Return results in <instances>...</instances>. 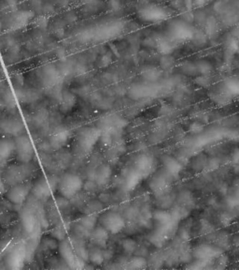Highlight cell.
Listing matches in <instances>:
<instances>
[{"label":"cell","mask_w":239,"mask_h":270,"mask_svg":"<svg viewBox=\"0 0 239 270\" xmlns=\"http://www.w3.org/2000/svg\"><path fill=\"white\" fill-rule=\"evenodd\" d=\"M138 19L145 24L156 25L168 21L170 13L168 9L159 4H146L137 11Z\"/></svg>","instance_id":"6da1fadb"},{"label":"cell","mask_w":239,"mask_h":270,"mask_svg":"<svg viewBox=\"0 0 239 270\" xmlns=\"http://www.w3.org/2000/svg\"><path fill=\"white\" fill-rule=\"evenodd\" d=\"M84 187L83 178L75 174L67 173L60 179L58 191L60 194L67 199L76 196Z\"/></svg>","instance_id":"7a4b0ae2"},{"label":"cell","mask_w":239,"mask_h":270,"mask_svg":"<svg viewBox=\"0 0 239 270\" xmlns=\"http://www.w3.org/2000/svg\"><path fill=\"white\" fill-rule=\"evenodd\" d=\"M59 251L61 256L65 262L69 266V268L74 270H80L84 268V260L80 252L76 250V247L72 241L66 239L61 242L59 246Z\"/></svg>","instance_id":"3957f363"},{"label":"cell","mask_w":239,"mask_h":270,"mask_svg":"<svg viewBox=\"0 0 239 270\" xmlns=\"http://www.w3.org/2000/svg\"><path fill=\"white\" fill-rule=\"evenodd\" d=\"M14 142L17 160L24 164H26L33 160L35 154L34 147L30 138L27 135H21L17 136Z\"/></svg>","instance_id":"277c9868"},{"label":"cell","mask_w":239,"mask_h":270,"mask_svg":"<svg viewBox=\"0 0 239 270\" xmlns=\"http://www.w3.org/2000/svg\"><path fill=\"white\" fill-rule=\"evenodd\" d=\"M101 138V130L98 128H85L82 130L78 137L77 143L80 149L84 153H88L93 150L96 143Z\"/></svg>","instance_id":"5b68a950"},{"label":"cell","mask_w":239,"mask_h":270,"mask_svg":"<svg viewBox=\"0 0 239 270\" xmlns=\"http://www.w3.org/2000/svg\"><path fill=\"white\" fill-rule=\"evenodd\" d=\"M99 221L100 225L112 234H118L125 228L124 218L115 211H107L103 213Z\"/></svg>","instance_id":"8992f818"},{"label":"cell","mask_w":239,"mask_h":270,"mask_svg":"<svg viewBox=\"0 0 239 270\" xmlns=\"http://www.w3.org/2000/svg\"><path fill=\"white\" fill-rule=\"evenodd\" d=\"M194 36V29L184 21L176 20L168 25V38L172 40L186 41Z\"/></svg>","instance_id":"52a82bcc"},{"label":"cell","mask_w":239,"mask_h":270,"mask_svg":"<svg viewBox=\"0 0 239 270\" xmlns=\"http://www.w3.org/2000/svg\"><path fill=\"white\" fill-rule=\"evenodd\" d=\"M27 257V249L23 242L15 246L6 258V265L9 270H22Z\"/></svg>","instance_id":"ba28073f"},{"label":"cell","mask_w":239,"mask_h":270,"mask_svg":"<svg viewBox=\"0 0 239 270\" xmlns=\"http://www.w3.org/2000/svg\"><path fill=\"white\" fill-rule=\"evenodd\" d=\"M56 185V178L53 176L41 177L36 181V184L34 185L33 193L36 198L40 200L48 199L49 197L53 193Z\"/></svg>","instance_id":"9c48e42d"},{"label":"cell","mask_w":239,"mask_h":270,"mask_svg":"<svg viewBox=\"0 0 239 270\" xmlns=\"http://www.w3.org/2000/svg\"><path fill=\"white\" fill-rule=\"evenodd\" d=\"M24 124L23 120L16 116H8L0 119V134L19 136L24 133Z\"/></svg>","instance_id":"30bf717a"},{"label":"cell","mask_w":239,"mask_h":270,"mask_svg":"<svg viewBox=\"0 0 239 270\" xmlns=\"http://www.w3.org/2000/svg\"><path fill=\"white\" fill-rule=\"evenodd\" d=\"M31 191L30 183H20L13 185L6 193L7 199L14 205H22L25 202Z\"/></svg>","instance_id":"8fae6325"},{"label":"cell","mask_w":239,"mask_h":270,"mask_svg":"<svg viewBox=\"0 0 239 270\" xmlns=\"http://www.w3.org/2000/svg\"><path fill=\"white\" fill-rule=\"evenodd\" d=\"M222 253V251L214 246L202 244L197 246L193 250V256L198 260L210 262L216 258H219Z\"/></svg>","instance_id":"7c38bea8"},{"label":"cell","mask_w":239,"mask_h":270,"mask_svg":"<svg viewBox=\"0 0 239 270\" xmlns=\"http://www.w3.org/2000/svg\"><path fill=\"white\" fill-rule=\"evenodd\" d=\"M154 158L148 154H140L137 157L134 162V169L139 173L142 177H147L154 169Z\"/></svg>","instance_id":"4fadbf2b"},{"label":"cell","mask_w":239,"mask_h":270,"mask_svg":"<svg viewBox=\"0 0 239 270\" xmlns=\"http://www.w3.org/2000/svg\"><path fill=\"white\" fill-rule=\"evenodd\" d=\"M35 13L32 11L21 10L13 14L11 20L10 27L12 30H20L28 25L34 19Z\"/></svg>","instance_id":"5bb4252c"},{"label":"cell","mask_w":239,"mask_h":270,"mask_svg":"<svg viewBox=\"0 0 239 270\" xmlns=\"http://www.w3.org/2000/svg\"><path fill=\"white\" fill-rule=\"evenodd\" d=\"M123 28V25L121 22H110L108 24L101 25L98 29H96L97 37L104 39H112L119 36Z\"/></svg>","instance_id":"9a60e30c"},{"label":"cell","mask_w":239,"mask_h":270,"mask_svg":"<svg viewBox=\"0 0 239 270\" xmlns=\"http://www.w3.org/2000/svg\"><path fill=\"white\" fill-rule=\"evenodd\" d=\"M69 137V131L66 127H57L51 136V146L54 149H60L68 144Z\"/></svg>","instance_id":"2e32d148"},{"label":"cell","mask_w":239,"mask_h":270,"mask_svg":"<svg viewBox=\"0 0 239 270\" xmlns=\"http://www.w3.org/2000/svg\"><path fill=\"white\" fill-rule=\"evenodd\" d=\"M109 233L102 225L96 226L91 233V242L101 249H106L108 247Z\"/></svg>","instance_id":"e0dca14e"},{"label":"cell","mask_w":239,"mask_h":270,"mask_svg":"<svg viewBox=\"0 0 239 270\" xmlns=\"http://www.w3.org/2000/svg\"><path fill=\"white\" fill-rule=\"evenodd\" d=\"M142 179H143L142 175L139 173L137 172L134 169V167L127 169L124 172V177H123V183H124L125 190L128 192L135 190L137 187V185L141 182Z\"/></svg>","instance_id":"ac0fdd59"},{"label":"cell","mask_w":239,"mask_h":270,"mask_svg":"<svg viewBox=\"0 0 239 270\" xmlns=\"http://www.w3.org/2000/svg\"><path fill=\"white\" fill-rule=\"evenodd\" d=\"M162 160H163V164L165 166V169L167 170V172L170 175H172L174 177L179 176V174L183 169V166L179 160L171 157V156H168V155L163 156Z\"/></svg>","instance_id":"d6986e66"},{"label":"cell","mask_w":239,"mask_h":270,"mask_svg":"<svg viewBox=\"0 0 239 270\" xmlns=\"http://www.w3.org/2000/svg\"><path fill=\"white\" fill-rule=\"evenodd\" d=\"M154 92V87L149 85H134L129 90V96L134 99H140L152 96Z\"/></svg>","instance_id":"ffe728a7"},{"label":"cell","mask_w":239,"mask_h":270,"mask_svg":"<svg viewBox=\"0 0 239 270\" xmlns=\"http://www.w3.org/2000/svg\"><path fill=\"white\" fill-rule=\"evenodd\" d=\"M14 153V140L11 138H0V160H9Z\"/></svg>","instance_id":"44dd1931"},{"label":"cell","mask_w":239,"mask_h":270,"mask_svg":"<svg viewBox=\"0 0 239 270\" xmlns=\"http://www.w3.org/2000/svg\"><path fill=\"white\" fill-rule=\"evenodd\" d=\"M22 223L25 233L33 234L37 226V218L32 211H24L22 215Z\"/></svg>","instance_id":"7402d4cb"},{"label":"cell","mask_w":239,"mask_h":270,"mask_svg":"<svg viewBox=\"0 0 239 270\" xmlns=\"http://www.w3.org/2000/svg\"><path fill=\"white\" fill-rule=\"evenodd\" d=\"M77 103V98L75 95L68 90H65L62 93L61 102H60V111L63 113H68L74 108Z\"/></svg>","instance_id":"603a6c76"},{"label":"cell","mask_w":239,"mask_h":270,"mask_svg":"<svg viewBox=\"0 0 239 270\" xmlns=\"http://www.w3.org/2000/svg\"><path fill=\"white\" fill-rule=\"evenodd\" d=\"M22 167H12L7 171L6 180L10 184L17 185L23 183V179L26 176V174Z\"/></svg>","instance_id":"cb8c5ba5"},{"label":"cell","mask_w":239,"mask_h":270,"mask_svg":"<svg viewBox=\"0 0 239 270\" xmlns=\"http://www.w3.org/2000/svg\"><path fill=\"white\" fill-rule=\"evenodd\" d=\"M111 174H112L111 167L108 164H103L96 170L95 180L97 184L101 186L108 184V181L111 178Z\"/></svg>","instance_id":"d4e9b609"},{"label":"cell","mask_w":239,"mask_h":270,"mask_svg":"<svg viewBox=\"0 0 239 270\" xmlns=\"http://www.w3.org/2000/svg\"><path fill=\"white\" fill-rule=\"evenodd\" d=\"M222 86L231 97L239 96V78L237 77L227 78L223 82Z\"/></svg>","instance_id":"484cf974"},{"label":"cell","mask_w":239,"mask_h":270,"mask_svg":"<svg viewBox=\"0 0 239 270\" xmlns=\"http://www.w3.org/2000/svg\"><path fill=\"white\" fill-rule=\"evenodd\" d=\"M156 48L157 50L165 56H168L169 54H171L174 50V45L172 44V42L165 38L159 39L156 41Z\"/></svg>","instance_id":"4316f807"},{"label":"cell","mask_w":239,"mask_h":270,"mask_svg":"<svg viewBox=\"0 0 239 270\" xmlns=\"http://www.w3.org/2000/svg\"><path fill=\"white\" fill-rule=\"evenodd\" d=\"M88 259L94 265H96V266L102 265L104 262V253L101 251V248L97 247V248L91 249L90 251L88 252Z\"/></svg>","instance_id":"83f0119b"},{"label":"cell","mask_w":239,"mask_h":270,"mask_svg":"<svg viewBox=\"0 0 239 270\" xmlns=\"http://www.w3.org/2000/svg\"><path fill=\"white\" fill-rule=\"evenodd\" d=\"M151 188L156 193H164L165 190L167 189V181H166V179L164 177L156 176L151 182Z\"/></svg>","instance_id":"f1b7e54d"},{"label":"cell","mask_w":239,"mask_h":270,"mask_svg":"<svg viewBox=\"0 0 239 270\" xmlns=\"http://www.w3.org/2000/svg\"><path fill=\"white\" fill-rule=\"evenodd\" d=\"M142 76L149 82H154L159 78L160 72L155 67H145L142 70Z\"/></svg>","instance_id":"f546056e"},{"label":"cell","mask_w":239,"mask_h":270,"mask_svg":"<svg viewBox=\"0 0 239 270\" xmlns=\"http://www.w3.org/2000/svg\"><path fill=\"white\" fill-rule=\"evenodd\" d=\"M147 267L146 259L141 256H136L132 258L128 263L127 269L128 270H141Z\"/></svg>","instance_id":"4dcf8cb0"},{"label":"cell","mask_w":239,"mask_h":270,"mask_svg":"<svg viewBox=\"0 0 239 270\" xmlns=\"http://www.w3.org/2000/svg\"><path fill=\"white\" fill-rule=\"evenodd\" d=\"M82 5L87 12L94 13L100 8L101 2L99 0H81Z\"/></svg>","instance_id":"1f68e13d"},{"label":"cell","mask_w":239,"mask_h":270,"mask_svg":"<svg viewBox=\"0 0 239 270\" xmlns=\"http://www.w3.org/2000/svg\"><path fill=\"white\" fill-rule=\"evenodd\" d=\"M195 67L198 74L202 75H207L212 72V66L209 62L201 60V61L195 63Z\"/></svg>","instance_id":"d6a6232c"},{"label":"cell","mask_w":239,"mask_h":270,"mask_svg":"<svg viewBox=\"0 0 239 270\" xmlns=\"http://www.w3.org/2000/svg\"><path fill=\"white\" fill-rule=\"evenodd\" d=\"M171 214L173 216V218L177 221H180L184 218H186L188 215H189V211L187 210L186 208L184 207H181V206H178L176 208H174L173 210L171 211Z\"/></svg>","instance_id":"836d02e7"},{"label":"cell","mask_w":239,"mask_h":270,"mask_svg":"<svg viewBox=\"0 0 239 270\" xmlns=\"http://www.w3.org/2000/svg\"><path fill=\"white\" fill-rule=\"evenodd\" d=\"M121 246H122L123 250H124L127 253H133V252L137 250V242H136L134 239L126 238V239H124V240L121 242Z\"/></svg>","instance_id":"e575fe53"},{"label":"cell","mask_w":239,"mask_h":270,"mask_svg":"<svg viewBox=\"0 0 239 270\" xmlns=\"http://www.w3.org/2000/svg\"><path fill=\"white\" fill-rule=\"evenodd\" d=\"M96 222V216H93V215H90L88 217H84V220L82 221L83 226H84L87 229H94Z\"/></svg>","instance_id":"d590c367"},{"label":"cell","mask_w":239,"mask_h":270,"mask_svg":"<svg viewBox=\"0 0 239 270\" xmlns=\"http://www.w3.org/2000/svg\"><path fill=\"white\" fill-rule=\"evenodd\" d=\"M189 129H190V132H191V134H193V135H199V134H201L203 132L204 126L201 123L195 121V122L191 123L190 127H189Z\"/></svg>","instance_id":"8d00e7d4"},{"label":"cell","mask_w":239,"mask_h":270,"mask_svg":"<svg viewBox=\"0 0 239 270\" xmlns=\"http://www.w3.org/2000/svg\"><path fill=\"white\" fill-rule=\"evenodd\" d=\"M108 6L109 11H111L113 13H118L121 9V5H120V0H109Z\"/></svg>","instance_id":"74e56055"},{"label":"cell","mask_w":239,"mask_h":270,"mask_svg":"<svg viewBox=\"0 0 239 270\" xmlns=\"http://www.w3.org/2000/svg\"><path fill=\"white\" fill-rule=\"evenodd\" d=\"M36 25L39 27V28H45L47 25H48V19L45 17V16H40L38 17L36 20Z\"/></svg>","instance_id":"f35d334b"},{"label":"cell","mask_w":239,"mask_h":270,"mask_svg":"<svg viewBox=\"0 0 239 270\" xmlns=\"http://www.w3.org/2000/svg\"><path fill=\"white\" fill-rule=\"evenodd\" d=\"M232 162L234 165L239 163V148H236L232 153Z\"/></svg>","instance_id":"ab89813d"},{"label":"cell","mask_w":239,"mask_h":270,"mask_svg":"<svg viewBox=\"0 0 239 270\" xmlns=\"http://www.w3.org/2000/svg\"><path fill=\"white\" fill-rule=\"evenodd\" d=\"M208 2H209V0H193V3L197 7H203L204 5H205Z\"/></svg>","instance_id":"60d3db41"},{"label":"cell","mask_w":239,"mask_h":270,"mask_svg":"<svg viewBox=\"0 0 239 270\" xmlns=\"http://www.w3.org/2000/svg\"><path fill=\"white\" fill-rule=\"evenodd\" d=\"M5 1L9 6H16L19 2V0H5Z\"/></svg>","instance_id":"b9f144b4"},{"label":"cell","mask_w":239,"mask_h":270,"mask_svg":"<svg viewBox=\"0 0 239 270\" xmlns=\"http://www.w3.org/2000/svg\"><path fill=\"white\" fill-rule=\"evenodd\" d=\"M234 171L237 174H239V164H236L234 165Z\"/></svg>","instance_id":"7bdbcfd3"},{"label":"cell","mask_w":239,"mask_h":270,"mask_svg":"<svg viewBox=\"0 0 239 270\" xmlns=\"http://www.w3.org/2000/svg\"><path fill=\"white\" fill-rule=\"evenodd\" d=\"M1 29H2V23H1V21H0V32H1Z\"/></svg>","instance_id":"ee69618b"}]
</instances>
